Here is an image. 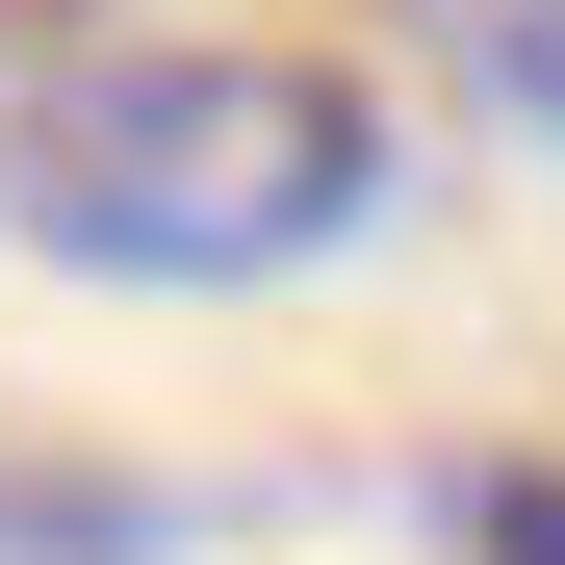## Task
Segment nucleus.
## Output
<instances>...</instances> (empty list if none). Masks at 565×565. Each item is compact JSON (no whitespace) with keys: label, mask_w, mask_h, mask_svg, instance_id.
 Listing matches in <instances>:
<instances>
[{"label":"nucleus","mask_w":565,"mask_h":565,"mask_svg":"<svg viewBox=\"0 0 565 565\" xmlns=\"http://www.w3.org/2000/svg\"><path fill=\"white\" fill-rule=\"evenodd\" d=\"M0 206H26L77 282H309L360 206H386V77H334L282 26L52 52L26 104H0Z\"/></svg>","instance_id":"1"},{"label":"nucleus","mask_w":565,"mask_h":565,"mask_svg":"<svg viewBox=\"0 0 565 565\" xmlns=\"http://www.w3.org/2000/svg\"><path fill=\"white\" fill-rule=\"evenodd\" d=\"M386 26H412L489 129H565V0H386Z\"/></svg>","instance_id":"2"}]
</instances>
